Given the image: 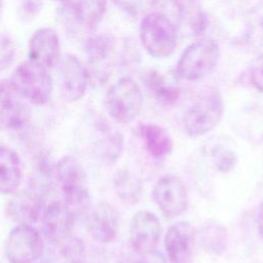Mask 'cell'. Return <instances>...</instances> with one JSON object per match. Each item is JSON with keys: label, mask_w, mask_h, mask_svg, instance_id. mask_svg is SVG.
Segmentation results:
<instances>
[{"label": "cell", "mask_w": 263, "mask_h": 263, "mask_svg": "<svg viewBox=\"0 0 263 263\" xmlns=\"http://www.w3.org/2000/svg\"><path fill=\"white\" fill-rule=\"evenodd\" d=\"M212 158L216 168L222 173L233 170L237 163L236 153L229 147L219 145L212 150Z\"/></svg>", "instance_id": "484cf974"}, {"label": "cell", "mask_w": 263, "mask_h": 263, "mask_svg": "<svg viewBox=\"0 0 263 263\" xmlns=\"http://www.w3.org/2000/svg\"><path fill=\"white\" fill-rule=\"evenodd\" d=\"M219 57V45L214 39L198 40L183 51L175 74L179 79L187 81L202 79L216 70Z\"/></svg>", "instance_id": "6da1fadb"}, {"label": "cell", "mask_w": 263, "mask_h": 263, "mask_svg": "<svg viewBox=\"0 0 263 263\" xmlns=\"http://www.w3.org/2000/svg\"><path fill=\"white\" fill-rule=\"evenodd\" d=\"M6 204L8 217L23 225H33L42 215V195L37 190H24L12 193Z\"/></svg>", "instance_id": "e0dca14e"}, {"label": "cell", "mask_w": 263, "mask_h": 263, "mask_svg": "<svg viewBox=\"0 0 263 263\" xmlns=\"http://www.w3.org/2000/svg\"><path fill=\"white\" fill-rule=\"evenodd\" d=\"M55 175L64 202L73 212L85 209L89 200V191L82 164L73 156H64L55 165Z\"/></svg>", "instance_id": "277c9868"}, {"label": "cell", "mask_w": 263, "mask_h": 263, "mask_svg": "<svg viewBox=\"0 0 263 263\" xmlns=\"http://www.w3.org/2000/svg\"><path fill=\"white\" fill-rule=\"evenodd\" d=\"M114 188L118 197L126 204H136L139 202L143 185L138 176L127 170H120L114 177Z\"/></svg>", "instance_id": "cb8c5ba5"}, {"label": "cell", "mask_w": 263, "mask_h": 263, "mask_svg": "<svg viewBox=\"0 0 263 263\" xmlns=\"http://www.w3.org/2000/svg\"><path fill=\"white\" fill-rule=\"evenodd\" d=\"M251 80L258 90L263 91V52L259 54L252 66Z\"/></svg>", "instance_id": "f546056e"}, {"label": "cell", "mask_w": 263, "mask_h": 263, "mask_svg": "<svg viewBox=\"0 0 263 263\" xmlns=\"http://www.w3.org/2000/svg\"><path fill=\"white\" fill-rule=\"evenodd\" d=\"M62 93L68 102L80 100L87 87L89 75L79 59L74 54H67L62 63Z\"/></svg>", "instance_id": "9a60e30c"}, {"label": "cell", "mask_w": 263, "mask_h": 263, "mask_svg": "<svg viewBox=\"0 0 263 263\" xmlns=\"http://www.w3.org/2000/svg\"><path fill=\"white\" fill-rule=\"evenodd\" d=\"M258 229L260 234L263 236V201L261 202L258 211Z\"/></svg>", "instance_id": "d6a6232c"}, {"label": "cell", "mask_w": 263, "mask_h": 263, "mask_svg": "<svg viewBox=\"0 0 263 263\" xmlns=\"http://www.w3.org/2000/svg\"><path fill=\"white\" fill-rule=\"evenodd\" d=\"M107 8V0H76L69 4L68 12L80 27L91 30L102 21Z\"/></svg>", "instance_id": "44dd1931"}, {"label": "cell", "mask_w": 263, "mask_h": 263, "mask_svg": "<svg viewBox=\"0 0 263 263\" xmlns=\"http://www.w3.org/2000/svg\"><path fill=\"white\" fill-rule=\"evenodd\" d=\"M144 145L149 154L160 159L171 154L174 148V142L168 132L154 123H144L139 126Z\"/></svg>", "instance_id": "ffe728a7"}, {"label": "cell", "mask_w": 263, "mask_h": 263, "mask_svg": "<svg viewBox=\"0 0 263 263\" xmlns=\"http://www.w3.org/2000/svg\"><path fill=\"white\" fill-rule=\"evenodd\" d=\"M44 236L51 243L71 235L74 212L64 201H52L41 215Z\"/></svg>", "instance_id": "5bb4252c"}, {"label": "cell", "mask_w": 263, "mask_h": 263, "mask_svg": "<svg viewBox=\"0 0 263 263\" xmlns=\"http://www.w3.org/2000/svg\"><path fill=\"white\" fill-rule=\"evenodd\" d=\"M112 2L130 15H141L147 13L156 4L157 0H112Z\"/></svg>", "instance_id": "4316f807"}, {"label": "cell", "mask_w": 263, "mask_h": 263, "mask_svg": "<svg viewBox=\"0 0 263 263\" xmlns=\"http://www.w3.org/2000/svg\"><path fill=\"white\" fill-rule=\"evenodd\" d=\"M123 138L120 132L106 122L99 124L95 151L101 161L108 164L115 162L121 154Z\"/></svg>", "instance_id": "d6986e66"}, {"label": "cell", "mask_w": 263, "mask_h": 263, "mask_svg": "<svg viewBox=\"0 0 263 263\" xmlns=\"http://www.w3.org/2000/svg\"><path fill=\"white\" fill-rule=\"evenodd\" d=\"M51 246L48 263H86V248L80 238L70 235Z\"/></svg>", "instance_id": "603a6c76"}, {"label": "cell", "mask_w": 263, "mask_h": 263, "mask_svg": "<svg viewBox=\"0 0 263 263\" xmlns=\"http://www.w3.org/2000/svg\"><path fill=\"white\" fill-rule=\"evenodd\" d=\"M89 263H121V261L110 253L99 252L92 256Z\"/></svg>", "instance_id": "1f68e13d"}, {"label": "cell", "mask_w": 263, "mask_h": 263, "mask_svg": "<svg viewBox=\"0 0 263 263\" xmlns=\"http://www.w3.org/2000/svg\"><path fill=\"white\" fill-rule=\"evenodd\" d=\"M143 93L140 86L129 77L118 79L107 91L105 109L116 121L128 123L140 114Z\"/></svg>", "instance_id": "3957f363"}, {"label": "cell", "mask_w": 263, "mask_h": 263, "mask_svg": "<svg viewBox=\"0 0 263 263\" xmlns=\"http://www.w3.org/2000/svg\"><path fill=\"white\" fill-rule=\"evenodd\" d=\"M224 113V103L218 91H212L199 98L186 111L183 126L190 137H199L210 133L220 122Z\"/></svg>", "instance_id": "8992f818"}, {"label": "cell", "mask_w": 263, "mask_h": 263, "mask_svg": "<svg viewBox=\"0 0 263 263\" xmlns=\"http://www.w3.org/2000/svg\"><path fill=\"white\" fill-rule=\"evenodd\" d=\"M2 8H3V0H0V17H1V13H2Z\"/></svg>", "instance_id": "836d02e7"}, {"label": "cell", "mask_w": 263, "mask_h": 263, "mask_svg": "<svg viewBox=\"0 0 263 263\" xmlns=\"http://www.w3.org/2000/svg\"><path fill=\"white\" fill-rule=\"evenodd\" d=\"M153 198L164 217L174 219L181 216L188 205L187 188L175 175H163L153 188Z\"/></svg>", "instance_id": "9c48e42d"}, {"label": "cell", "mask_w": 263, "mask_h": 263, "mask_svg": "<svg viewBox=\"0 0 263 263\" xmlns=\"http://www.w3.org/2000/svg\"><path fill=\"white\" fill-rule=\"evenodd\" d=\"M54 1H61V2H66L67 0H54Z\"/></svg>", "instance_id": "e575fe53"}, {"label": "cell", "mask_w": 263, "mask_h": 263, "mask_svg": "<svg viewBox=\"0 0 263 263\" xmlns=\"http://www.w3.org/2000/svg\"><path fill=\"white\" fill-rule=\"evenodd\" d=\"M22 178L23 166L18 154L9 147L0 146V193H14Z\"/></svg>", "instance_id": "ac0fdd59"}, {"label": "cell", "mask_w": 263, "mask_h": 263, "mask_svg": "<svg viewBox=\"0 0 263 263\" xmlns=\"http://www.w3.org/2000/svg\"><path fill=\"white\" fill-rule=\"evenodd\" d=\"M14 55L15 47L11 38L6 34H0V71L12 64Z\"/></svg>", "instance_id": "83f0119b"}, {"label": "cell", "mask_w": 263, "mask_h": 263, "mask_svg": "<svg viewBox=\"0 0 263 263\" xmlns=\"http://www.w3.org/2000/svg\"><path fill=\"white\" fill-rule=\"evenodd\" d=\"M17 91L33 105H44L52 91V80L47 69L31 61L21 63L11 78Z\"/></svg>", "instance_id": "5b68a950"}, {"label": "cell", "mask_w": 263, "mask_h": 263, "mask_svg": "<svg viewBox=\"0 0 263 263\" xmlns=\"http://www.w3.org/2000/svg\"><path fill=\"white\" fill-rule=\"evenodd\" d=\"M195 230L187 221L173 224L164 237L165 250L171 263H189L192 260Z\"/></svg>", "instance_id": "4fadbf2b"}, {"label": "cell", "mask_w": 263, "mask_h": 263, "mask_svg": "<svg viewBox=\"0 0 263 263\" xmlns=\"http://www.w3.org/2000/svg\"><path fill=\"white\" fill-rule=\"evenodd\" d=\"M200 238L205 250L220 255L227 246V229L218 222H208L201 229Z\"/></svg>", "instance_id": "d4e9b609"}, {"label": "cell", "mask_w": 263, "mask_h": 263, "mask_svg": "<svg viewBox=\"0 0 263 263\" xmlns=\"http://www.w3.org/2000/svg\"><path fill=\"white\" fill-rule=\"evenodd\" d=\"M60 55V40L51 28L36 30L29 41V61L45 67H53Z\"/></svg>", "instance_id": "2e32d148"}, {"label": "cell", "mask_w": 263, "mask_h": 263, "mask_svg": "<svg viewBox=\"0 0 263 263\" xmlns=\"http://www.w3.org/2000/svg\"><path fill=\"white\" fill-rule=\"evenodd\" d=\"M142 80L153 96L163 104H173L180 95V88L175 79L168 78L154 70L145 71Z\"/></svg>", "instance_id": "7402d4cb"}, {"label": "cell", "mask_w": 263, "mask_h": 263, "mask_svg": "<svg viewBox=\"0 0 263 263\" xmlns=\"http://www.w3.org/2000/svg\"><path fill=\"white\" fill-rule=\"evenodd\" d=\"M43 6V0H18V15L24 21H31L39 14Z\"/></svg>", "instance_id": "f1b7e54d"}, {"label": "cell", "mask_w": 263, "mask_h": 263, "mask_svg": "<svg viewBox=\"0 0 263 263\" xmlns=\"http://www.w3.org/2000/svg\"><path fill=\"white\" fill-rule=\"evenodd\" d=\"M86 227L95 240L103 243L110 242L118 232V212L108 202L97 203L87 212Z\"/></svg>", "instance_id": "7c38bea8"}, {"label": "cell", "mask_w": 263, "mask_h": 263, "mask_svg": "<svg viewBox=\"0 0 263 263\" xmlns=\"http://www.w3.org/2000/svg\"><path fill=\"white\" fill-rule=\"evenodd\" d=\"M43 250L42 237L32 225L18 224L9 232L5 242V255L10 263H34Z\"/></svg>", "instance_id": "52a82bcc"}, {"label": "cell", "mask_w": 263, "mask_h": 263, "mask_svg": "<svg viewBox=\"0 0 263 263\" xmlns=\"http://www.w3.org/2000/svg\"><path fill=\"white\" fill-rule=\"evenodd\" d=\"M160 234L161 225L154 214L144 210L134 215L129 227V241L137 254L154 250Z\"/></svg>", "instance_id": "30bf717a"}, {"label": "cell", "mask_w": 263, "mask_h": 263, "mask_svg": "<svg viewBox=\"0 0 263 263\" xmlns=\"http://www.w3.org/2000/svg\"><path fill=\"white\" fill-rule=\"evenodd\" d=\"M135 263H167V260L162 253L154 249L143 254H138V258Z\"/></svg>", "instance_id": "4dcf8cb0"}, {"label": "cell", "mask_w": 263, "mask_h": 263, "mask_svg": "<svg viewBox=\"0 0 263 263\" xmlns=\"http://www.w3.org/2000/svg\"><path fill=\"white\" fill-rule=\"evenodd\" d=\"M117 49V41L110 34H98L89 37L84 43V52L96 76L104 80L109 75V67L113 64Z\"/></svg>", "instance_id": "8fae6325"}, {"label": "cell", "mask_w": 263, "mask_h": 263, "mask_svg": "<svg viewBox=\"0 0 263 263\" xmlns=\"http://www.w3.org/2000/svg\"><path fill=\"white\" fill-rule=\"evenodd\" d=\"M139 34L146 51L157 59L171 55L177 46V28L161 12L147 13L141 22Z\"/></svg>", "instance_id": "7a4b0ae2"}, {"label": "cell", "mask_w": 263, "mask_h": 263, "mask_svg": "<svg viewBox=\"0 0 263 263\" xmlns=\"http://www.w3.org/2000/svg\"><path fill=\"white\" fill-rule=\"evenodd\" d=\"M30 118V108L11 79L2 80L0 82V127L7 130H21L28 124Z\"/></svg>", "instance_id": "ba28073f"}]
</instances>
